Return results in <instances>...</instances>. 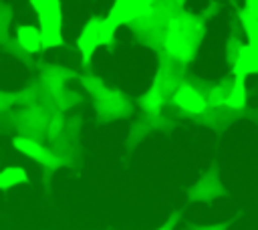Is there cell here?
<instances>
[{"instance_id": "obj_3", "label": "cell", "mask_w": 258, "mask_h": 230, "mask_svg": "<svg viewBox=\"0 0 258 230\" xmlns=\"http://www.w3.org/2000/svg\"><path fill=\"white\" fill-rule=\"evenodd\" d=\"M101 22H103V20L93 18V20L85 26V30H83V34H81V38H79V48L83 50L85 61H89L91 54H93V50L101 44Z\"/></svg>"}, {"instance_id": "obj_11", "label": "cell", "mask_w": 258, "mask_h": 230, "mask_svg": "<svg viewBox=\"0 0 258 230\" xmlns=\"http://www.w3.org/2000/svg\"><path fill=\"white\" fill-rule=\"evenodd\" d=\"M248 4L254 6V8H258V0H248Z\"/></svg>"}, {"instance_id": "obj_10", "label": "cell", "mask_w": 258, "mask_h": 230, "mask_svg": "<svg viewBox=\"0 0 258 230\" xmlns=\"http://www.w3.org/2000/svg\"><path fill=\"white\" fill-rule=\"evenodd\" d=\"M167 48H169L173 54H181V50H183V42H181V36H177L175 32H171V34L167 36Z\"/></svg>"}, {"instance_id": "obj_2", "label": "cell", "mask_w": 258, "mask_h": 230, "mask_svg": "<svg viewBox=\"0 0 258 230\" xmlns=\"http://www.w3.org/2000/svg\"><path fill=\"white\" fill-rule=\"evenodd\" d=\"M149 10H151V4L141 2V0H115L113 10L109 12V18H113L117 24H121V22L145 16V14H149Z\"/></svg>"}, {"instance_id": "obj_5", "label": "cell", "mask_w": 258, "mask_h": 230, "mask_svg": "<svg viewBox=\"0 0 258 230\" xmlns=\"http://www.w3.org/2000/svg\"><path fill=\"white\" fill-rule=\"evenodd\" d=\"M175 103L187 111H194V113H202L206 109V101L200 97L198 91H194L191 87H181L177 93H175Z\"/></svg>"}, {"instance_id": "obj_6", "label": "cell", "mask_w": 258, "mask_h": 230, "mask_svg": "<svg viewBox=\"0 0 258 230\" xmlns=\"http://www.w3.org/2000/svg\"><path fill=\"white\" fill-rule=\"evenodd\" d=\"M16 38H18L20 46L28 52H36V50H40V46H44L42 44V32L36 30L34 26H20L16 32Z\"/></svg>"}, {"instance_id": "obj_8", "label": "cell", "mask_w": 258, "mask_h": 230, "mask_svg": "<svg viewBox=\"0 0 258 230\" xmlns=\"http://www.w3.org/2000/svg\"><path fill=\"white\" fill-rule=\"evenodd\" d=\"M22 182H26V174L22 167H6L0 174V188L2 190H8V188L22 184Z\"/></svg>"}, {"instance_id": "obj_1", "label": "cell", "mask_w": 258, "mask_h": 230, "mask_svg": "<svg viewBox=\"0 0 258 230\" xmlns=\"http://www.w3.org/2000/svg\"><path fill=\"white\" fill-rule=\"evenodd\" d=\"M40 18V32L44 46L60 44V4L58 0H30Z\"/></svg>"}, {"instance_id": "obj_9", "label": "cell", "mask_w": 258, "mask_h": 230, "mask_svg": "<svg viewBox=\"0 0 258 230\" xmlns=\"http://www.w3.org/2000/svg\"><path fill=\"white\" fill-rule=\"evenodd\" d=\"M244 103H246L244 83H242V79H236V85H234L232 93H230L228 99H226V105H228V107H234V109H240V107H244Z\"/></svg>"}, {"instance_id": "obj_7", "label": "cell", "mask_w": 258, "mask_h": 230, "mask_svg": "<svg viewBox=\"0 0 258 230\" xmlns=\"http://www.w3.org/2000/svg\"><path fill=\"white\" fill-rule=\"evenodd\" d=\"M12 143H14V147H16L18 151H22L24 155H30L32 159H38V161H46V151H44L38 143H34L32 139H26V137H14Z\"/></svg>"}, {"instance_id": "obj_12", "label": "cell", "mask_w": 258, "mask_h": 230, "mask_svg": "<svg viewBox=\"0 0 258 230\" xmlns=\"http://www.w3.org/2000/svg\"><path fill=\"white\" fill-rule=\"evenodd\" d=\"M141 2H147V4H151V0H141Z\"/></svg>"}, {"instance_id": "obj_4", "label": "cell", "mask_w": 258, "mask_h": 230, "mask_svg": "<svg viewBox=\"0 0 258 230\" xmlns=\"http://www.w3.org/2000/svg\"><path fill=\"white\" fill-rule=\"evenodd\" d=\"M258 71V52H256V46L248 44L242 48L238 61H236V67H234V73H236V79H242L250 73H256Z\"/></svg>"}]
</instances>
